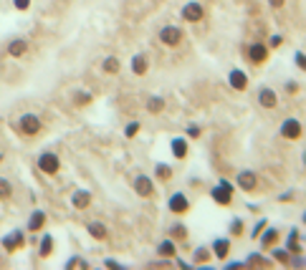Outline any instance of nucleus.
<instances>
[{
    "mask_svg": "<svg viewBox=\"0 0 306 270\" xmlns=\"http://www.w3.org/2000/svg\"><path fill=\"white\" fill-rule=\"evenodd\" d=\"M228 230H230L233 237H240V235L246 232V225H243V220H238V217H235V220L230 222V228H228Z\"/></svg>",
    "mask_w": 306,
    "mask_h": 270,
    "instance_id": "nucleus-32",
    "label": "nucleus"
},
{
    "mask_svg": "<svg viewBox=\"0 0 306 270\" xmlns=\"http://www.w3.org/2000/svg\"><path fill=\"white\" fill-rule=\"evenodd\" d=\"M66 268H84V270H86V268H89V263H86L84 258H71V260L66 263Z\"/></svg>",
    "mask_w": 306,
    "mask_h": 270,
    "instance_id": "nucleus-35",
    "label": "nucleus"
},
{
    "mask_svg": "<svg viewBox=\"0 0 306 270\" xmlns=\"http://www.w3.org/2000/svg\"><path fill=\"white\" fill-rule=\"evenodd\" d=\"M286 250H289L291 255L301 253V247H299V230H291V232H289V242H286Z\"/></svg>",
    "mask_w": 306,
    "mask_h": 270,
    "instance_id": "nucleus-27",
    "label": "nucleus"
},
{
    "mask_svg": "<svg viewBox=\"0 0 306 270\" xmlns=\"http://www.w3.org/2000/svg\"><path fill=\"white\" fill-rule=\"evenodd\" d=\"M304 167H306V152H304Z\"/></svg>",
    "mask_w": 306,
    "mask_h": 270,
    "instance_id": "nucleus-46",
    "label": "nucleus"
},
{
    "mask_svg": "<svg viewBox=\"0 0 306 270\" xmlns=\"http://www.w3.org/2000/svg\"><path fill=\"white\" fill-rule=\"evenodd\" d=\"M18 129H20V134H26V137H36V134L43 131V124L36 114H23L18 119Z\"/></svg>",
    "mask_w": 306,
    "mask_h": 270,
    "instance_id": "nucleus-2",
    "label": "nucleus"
},
{
    "mask_svg": "<svg viewBox=\"0 0 306 270\" xmlns=\"http://www.w3.org/2000/svg\"><path fill=\"white\" fill-rule=\"evenodd\" d=\"M38 169H41L43 174H56V172L61 169L58 156H56L53 152H43V154L38 156Z\"/></svg>",
    "mask_w": 306,
    "mask_h": 270,
    "instance_id": "nucleus-5",
    "label": "nucleus"
},
{
    "mask_svg": "<svg viewBox=\"0 0 306 270\" xmlns=\"http://www.w3.org/2000/svg\"><path fill=\"white\" fill-rule=\"evenodd\" d=\"M134 190H137V194L144 197V199L155 194V185H152V179H149L147 174H139V177L134 179Z\"/></svg>",
    "mask_w": 306,
    "mask_h": 270,
    "instance_id": "nucleus-13",
    "label": "nucleus"
},
{
    "mask_svg": "<svg viewBox=\"0 0 306 270\" xmlns=\"http://www.w3.org/2000/svg\"><path fill=\"white\" fill-rule=\"evenodd\" d=\"M301 134H304V124L299 119H286V121L281 124V137L283 139L296 142V139H301Z\"/></svg>",
    "mask_w": 306,
    "mask_h": 270,
    "instance_id": "nucleus-4",
    "label": "nucleus"
},
{
    "mask_svg": "<svg viewBox=\"0 0 306 270\" xmlns=\"http://www.w3.org/2000/svg\"><path fill=\"white\" fill-rule=\"evenodd\" d=\"M170 152H172V156H175V159H185V156L190 154L187 139H182V137H175V139L170 142Z\"/></svg>",
    "mask_w": 306,
    "mask_h": 270,
    "instance_id": "nucleus-14",
    "label": "nucleus"
},
{
    "mask_svg": "<svg viewBox=\"0 0 306 270\" xmlns=\"http://www.w3.org/2000/svg\"><path fill=\"white\" fill-rule=\"evenodd\" d=\"M200 134H203V129H200L198 124H190V126H187V137H190V139H200Z\"/></svg>",
    "mask_w": 306,
    "mask_h": 270,
    "instance_id": "nucleus-36",
    "label": "nucleus"
},
{
    "mask_svg": "<svg viewBox=\"0 0 306 270\" xmlns=\"http://www.w3.org/2000/svg\"><path fill=\"white\" fill-rule=\"evenodd\" d=\"M13 5H15V10H28L31 0H13Z\"/></svg>",
    "mask_w": 306,
    "mask_h": 270,
    "instance_id": "nucleus-39",
    "label": "nucleus"
},
{
    "mask_svg": "<svg viewBox=\"0 0 306 270\" xmlns=\"http://www.w3.org/2000/svg\"><path fill=\"white\" fill-rule=\"evenodd\" d=\"M268 5H271L273 10H281L283 5H286V0H268Z\"/></svg>",
    "mask_w": 306,
    "mask_h": 270,
    "instance_id": "nucleus-42",
    "label": "nucleus"
},
{
    "mask_svg": "<svg viewBox=\"0 0 306 270\" xmlns=\"http://www.w3.org/2000/svg\"><path fill=\"white\" fill-rule=\"evenodd\" d=\"M203 15H205V10H203L200 3H185V8H182V18L187 20V23H200Z\"/></svg>",
    "mask_w": 306,
    "mask_h": 270,
    "instance_id": "nucleus-11",
    "label": "nucleus"
},
{
    "mask_svg": "<svg viewBox=\"0 0 306 270\" xmlns=\"http://www.w3.org/2000/svg\"><path fill=\"white\" fill-rule=\"evenodd\" d=\"M139 129H142V124H139V121L127 124V129H124V137H127V139H134L137 134H139Z\"/></svg>",
    "mask_w": 306,
    "mask_h": 270,
    "instance_id": "nucleus-34",
    "label": "nucleus"
},
{
    "mask_svg": "<svg viewBox=\"0 0 306 270\" xmlns=\"http://www.w3.org/2000/svg\"><path fill=\"white\" fill-rule=\"evenodd\" d=\"M28 51V40H23V38H18V40H10L8 43V53L13 56V58H20Z\"/></svg>",
    "mask_w": 306,
    "mask_h": 270,
    "instance_id": "nucleus-19",
    "label": "nucleus"
},
{
    "mask_svg": "<svg viewBox=\"0 0 306 270\" xmlns=\"http://www.w3.org/2000/svg\"><path fill=\"white\" fill-rule=\"evenodd\" d=\"M246 265H248V268H258V265H261V268H268V265H271V260H266V258H261L258 253H253V255L248 258V263H246Z\"/></svg>",
    "mask_w": 306,
    "mask_h": 270,
    "instance_id": "nucleus-31",
    "label": "nucleus"
},
{
    "mask_svg": "<svg viewBox=\"0 0 306 270\" xmlns=\"http://www.w3.org/2000/svg\"><path fill=\"white\" fill-rule=\"evenodd\" d=\"M228 253H230V240L228 237H218L213 242V255L223 260V258H228Z\"/></svg>",
    "mask_w": 306,
    "mask_h": 270,
    "instance_id": "nucleus-17",
    "label": "nucleus"
},
{
    "mask_svg": "<svg viewBox=\"0 0 306 270\" xmlns=\"http://www.w3.org/2000/svg\"><path fill=\"white\" fill-rule=\"evenodd\" d=\"M294 61H296V66H299L301 71H306V53H301V51H299V53L294 56Z\"/></svg>",
    "mask_w": 306,
    "mask_h": 270,
    "instance_id": "nucleus-38",
    "label": "nucleus"
},
{
    "mask_svg": "<svg viewBox=\"0 0 306 270\" xmlns=\"http://www.w3.org/2000/svg\"><path fill=\"white\" fill-rule=\"evenodd\" d=\"M71 205H74L76 210H86V207L91 205V192H89V190H76L74 197H71Z\"/></svg>",
    "mask_w": 306,
    "mask_h": 270,
    "instance_id": "nucleus-15",
    "label": "nucleus"
},
{
    "mask_svg": "<svg viewBox=\"0 0 306 270\" xmlns=\"http://www.w3.org/2000/svg\"><path fill=\"white\" fill-rule=\"evenodd\" d=\"M281 43H283V38H281V36H271V40H268V48H278Z\"/></svg>",
    "mask_w": 306,
    "mask_h": 270,
    "instance_id": "nucleus-41",
    "label": "nucleus"
},
{
    "mask_svg": "<svg viewBox=\"0 0 306 270\" xmlns=\"http://www.w3.org/2000/svg\"><path fill=\"white\" fill-rule=\"evenodd\" d=\"M91 101V94H76V104L84 106V104H89Z\"/></svg>",
    "mask_w": 306,
    "mask_h": 270,
    "instance_id": "nucleus-40",
    "label": "nucleus"
},
{
    "mask_svg": "<svg viewBox=\"0 0 306 270\" xmlns=\"http://www.w3.org/2000/svg\"><path fill=\"white\" fill-rule=\"evenodd\" d=\"M286 91H289V94H296V91H299V83H296V81H289V83H286Z\"/></svg>",
    "mask_w": 306,
    "mask_h": 270,
    "instance_id": "nucleus-43",
    "label": "nucleus"
},
{
    "mask_svg": "<svg viewBox=\"0 0 306 270\" xmlns=\"http://www.w3.org/2000/svg\"><path fill=\"white\" fill-rule=\"evenodd\" d=\"M228 83H230L233 91H246V88H248V74L240 71V69H233L228 74Z\"/></svg>",
    "mask_w": 306,
    "mask_h": 270,
    "instance_id": "nucleus-10",
    "label": "nucleus"
},
{
    "mask_svg": "<svg viewBox=\"0 0 306 270\" xmlns=\"http://www.w3.org/2000/svg\"><path fill=\"white\" fill-rule=\"evenodd\" d=\"M258 104L263 106V109H268V111L278 106V96H276V91H273L271 86H261L258 88Z\"/></svg>",
    "mask_w": 306,
    "mask_h": 270,
    "instance_id": "nucleus-9",
    "label": "nucleus"
},
{
    "mask_svg": "<svg viewBox=\"0 0 306 270\" xmlns=\"http://www.w3.org/2000/svg\"><path fill=\"white\" fill-rule=\"evenodd\" d=\"M273 260L281 263V265H289L291 263V253L286 250V247H276V250H273Z\"/></svg>",
    "mask_w": 306,
    "mask_h": 270,
    "instance_id": "nucleus-28",
    "label": "nucleus"
},
{
    "mask_svg": "<svg viewBox=\"0 0 306 270\" xmlns=\"http://www.w3.org/2000/svg\"><path fill=\"white\" fill-rule=\"evenodd\" d=\"M157 253H160V258H172L175 253H177V247H175V240L160 242V245H157Z\"/></svg>",
    "mask_w": 306,
    "mask_h": 270,
    "instance_id": "nucleus-25",
    "label": "nucleus"
},
{
    "mask_svg": "<svg viewBox=\"0 0 306 270\" xmlns=\"http://www.w3.org/2000/svg\"><path fill=\"white\" fill-rule=\"evenodd\" d=\"M210 197L218 202V205H223V207H228L230 202H233V185L230 182H225V179H220L213 190H210Z\"/></svg>",
    "mask_w": 306,
    "mask_h": 270,
    "instance_id": "nucleus-1",
    "label": "nucleus"
},
{
    "mask_svg": "<svg viewBox=\"0 0 306 270\" xmlns=\"http://www.w3.org/2000/svg\"><path fill=\"white\" fill-rule=\"evenodd\" d=\"M53 253V237L51 235H43L41 237V247H38V255L41 258H48Z\"/></svg>",
    "mask_w": 306,
    "mask_h": 270,
    "instance_id": "nucleus-24",
    "label": "nucleus"
},
{
    "mask_svg": "<svg viewBox=\"0 0 306 270\" xmlns=\"http://www.w3.org/2000/svg\"><path fill=\"white\" fill-rule=\"evenodd\" d=\"M162 109H165V99L162 96H149L147 99V111H149V114H162Z\"/></svg>",
    "mask_w": 306,
    "mask_h": 270,
    "instance_id": "nucleus-23",
    "label": "nucleus"
},
{
    "mask_svg": "<svg viewBox=\"0 0 306 270\" xmlns=\"http://www.w3.org/2000/svg\"><path fill=\"white\" fill-rule=\"evenodd\" d=\"M304 225H306V215H304Z\"/></svg>",
    "mask_w": 306,
    "mask_h": 270,
    "instance_id": "nucleus-47",
    "label": "nucleus"
},
{
    "mask_svg": "<svg viewBox=\"0 0 306 270\" xmlns=\"http://www.w3.org/2000/svg\"><path fill=\"white\" fill-rule=\"evenodd\" d=\"M278 199H283V202H289V199H294V194H291V192H286V194H281Z\"/></svg>",
    "mask_w": 306,
    "mask_h": 270,
    "instance_id": "nucleus-44",
    "label": "nucleus"
},
{
    "mask_svg": "<svg viewBox=\"0 0 306 270\" xmlns=\"http://www.w3.org/2000/svg\"><path fill=\"white\" fill-rule=\"evenodd\" d=\"M268 53H271V48L266 46V43H251V46H248V61L253 66L266 63L268 61Z\"/></svg>",
    "mask_w": 306,
    "mask_h": 270,
    "instance_id": "nucleus-6",
    "label": "nucleus"
},
{
    "mask_svg": "<svg viewBox=\"0 0 306 270\" xmlns=\"http://www.w3.org/2000/svg\"><path fill=\"white\" fill-rule=\"evenodd\" d=\"M10 194H13V185L8 182V179L0 177V199H8Z\"/></svg>",
    "mask_w": 306,
    "mask_h": 270,
    "instance_id": "nucleus-33",
    "label": "nucleus"
},
{
    "mask_svg": "<svg viewBox=\"0 0 306 270\" xmlns=\"http://www.w3.org/2000/svg\"><path fill=\"white\" fill-rule=\"evenodd\" d=\"M155 174H157V179H162V182H167V179H172V167L160 162V164L155 167Z\"/></svg>",
    "mask_w": 306,
    "mask_h": 270,
    "instance_id": "nucleus-29",
    "label": "nucleus"
},
{
    "mask_svg": "<svg viewBox=\"0 0 306 270\" xmlns=\"http://www.w3.org/2000/svg\"><path fill=\"white\" fill-rule=\"evenodd\" d=\"M167 207L172 215H187L190 212V199L185 192H172L170 199H167Z\"/></svg>",
    "mask_w": 306,
    "mask_h": 270,
    "instance_id": "nucleus-3",
    "label": "nucleus"
},
{
    "mask_svg": "<svg viewBox=\"0 0 306 270\" xmlns=\"http://www.w3.org/2000/svg\"><path fill=\"white\" fill-rule=\"evenodd\" d=\"M170 237L185 242L187 240V228H185V225H172V228H170Z\"/></svg>",
    "mask_w": 306,
    "mask_h": 270,
    "instance_id": "nucleus-26",
    "label": "nucleus"
},
{
    "mask_svg": "<svg viewBox=\"0 0 306 270\" xmlns=\"http://www.w3.org/2000/svg\"><path fill=\"white\" fill-rule=\"evenodd\" d=\"M89 235L94 237V240H106V235H109V230H106V225H101V222H89Z\"/></svg>",
    "mask_w": 306,
    "mask_h": 270,
    "instance_id": "nucleus-21",
    "label": "nucleus"
},
{
    "mask_svg": "<svg viewBox=\"0 0 306 270\" xmlns=\"http://www.w3.org/2000/svg\"><path fill=\"white\" fill-rule=\"evenodd\" d=\"M147 66H149V63H147V56H144V53H139V56L132 58V71H134L137 76H144V74H147Z\"/></svg>",
    "mask_w": 306,
    "mask_h": 270,
    "instance_id": "nucleus-22",
    "label": "nucleus"
},
{
    "mask_svg": "<svg viewBox=\"0 0 306 270\" xmlns=\"http://www.w3.org/2000/svg\"><path fill=\"white\" fill-rule=\"evenodd\" d=\"M266 230V220H261V222H256V228H253V232H251V237L253 240H258L261 237V232Z\"/></svg>",
    "mask_w": 306,
    "mask_h": 270,
    "instance_id": "nucleus-37",
    "label": "nucleus"
},
{
    "mask_svg": "<svg viewBox=\"0 0 306 270\" xmlns=\"http://www.w3.org/2000/svg\"><path fill=\"white\" fill-rule=\"evenodd\" d=\"M235 182H238V187L243 190V192H256V187H258V177H256V172L243 169V172H238Z\"/></svg>",
    "mask_w": 306,
    "mask_h": 270,
    "instance_id": "nucleus-8",
    "label": "nucleus"
},
{
    "mask_svg": "<svg viewBox=\"0 0 306 270\" xmlns=\"http://www.w3.org/2000/svg\"><path fill=\"white\" fill-rule=\"evenodd\" d=\"M104 265H106V268H119V263H117V260H106Z\"/></svg>",
    "mask_w": 306,
    "mask_h": 270,
    "instance_id": "nucleus-45",
    "label": "nucleus"
},
{
    "mask_svg": "<svg viewBox=\"0 0 306 270\" xmlns=\"http://www.w3.org/2000/svg\"><path fill=\"white\" fill-rule=\"evenodd\" d=\"M180 40H182V31L177 26H165L160 31V43H165V46H170V48L180 46Z\"/></svg>",
    "mask_w": 306,
    "mask_h": 270,
    "instance_id": "nucleus-7",
    "label": "nucleus"
},
{
    "mask_svg": "<svg viewBox=\"0 0 306 270\" xmlns=\"http://www.w3.org/2000/svg\"><path fill=\"white\" fill-rule=\"evenodd\" d=\"M192 260L195 263H208L210 260V250H208V247H195V253H192Z\"/></svg>",
    "mask_w": 306,
    "mask_h": 270,
    "instance_id": "nucleus-30",
    "label": "nucleus"
},
{
    "mask_svg": "<svg viewBox=\"0 0 306 270\" xmlns=\"http://www.w3.org/2000/svg\"><path fill=\"white\" fill-rule=\"evenodd\" d=\"M43 225H46V212H43V210H33V215L28 220V232H38Z\"/></svg>",
    "mask_w": 306,
    "mask_h": 270,
    "instance_id": "nucleus-18",
    "label": "nucleus"
},
{
    "mask_svg": "<svg viewBox=\"0 0 306 270\" xmlns=\"http://www.w3.org/2000/svg\"><path fill=\"white\" fill-rule=\"evenodd\" d=\"M278 237H281L278 230H273V228L271 230H263V232H261V237H258L261 240V250H271V247L278 242Z\"/></svg>",
    "mask_w": 306,
    "mask_h": 270,
    "instance_id": "nucleus-16",
    "label": "nucleus"
},
{
    "mask_svg": "<svg viewBox=\"0 0 306 270\" xmlns=\"http://www.w3.org/2000/svg\"><path fill=\"white\" fill-rule=\"evenodd\" d=\"M101 69H104V74L114 76V74H119V71H122V61H119L117 56H109V58H104Z\"/></svg>",
    "mask_w": 306,
    "mask_h": 270,
    "instance_id": "nucleus-20",
    "label": "nucleus"
},
{
    "mask_svg": "<svg viewBox=\"0 0 306 270\" xmlns=\"http://www.w3.org/2000/svg\"><path fill=\"white\" fill-rule=\"evenodd\" d=\"M23 245H26V235H23V230H13L10 235L3 237V247H5L8 253L18 250V247H23Z\"/></svg>",
    "mask_w": 306,
    "mask_h": 270,
    "instance_id": "nucleus-12",
    "label": "nucleus"
}]
</instances>
